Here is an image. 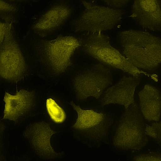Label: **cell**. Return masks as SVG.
I'll return each mask as SVG.
<instances>
[{"label": "cell", "instance_id": "obj_16", "mask_svg": "<svg viewBox=\"0 0 161 161\" xmlns=\"http://www.w3.org/2000/svg\"><path fill=\"white\" fill-rule=\"evenodd\" d=\"M145 130L147 136L161 146V121L145 125Z\"/></svg>", "mask_w": 161, "mask_h": 161}, {"label": "cell", "instance_id": "obj_2", "mask_svg": "<svg viewBox=\"0 0 161 161\" xmlns=\"http://www.w3.org/2000/svg\"><path fill=\"white\" fill-rule=\"evenodd\" d=\"M83 51L100 63L119 69L138 78L150 75L133 65L111 43L109 37L103 32L85 33L80 41Z\"/></svg>", "mask_w": 161, "mask_h": 161}, {"label": "cell", "instance_id": "obj_7", "mask_svg": "<svg viewBox=\"0 0 161 161\" xmlns=\"http://www.w3.org/2000/svg\"><path fill=\"white\" fill-rule=\"evenodd\" d=\"M0 43L1 77L7 81L17 82L24 77L26 69L22 53L10 35Z\"/></svg>", "mask_w": 161, "mask_h": 161}, {"label": "cell", "instance_id": "obj_13", "mask_svg": "<svg viewBox=\"0 0 161 161\" xmlns=\"http://www.w3.org/2000/svg\"><path fill=\"white\" fill-rule=\"evenodd\" d=\"M71 10L67 5L59 3L51 7L38 19L34 28L38 33L45 34L60 27L68 20Z\"/></svg>", "mask_w": 161, "mask_h": 161}, {"label": "cell", "instance_id": "obj_18", "mask_svg": "<svg viewBox=\"0 0 161 161\" xmlns=\"http://www.w3.org/2000/svg\"><path fill=\"white\" fill-rule=\"evenodd\" d=\"M125 1H115V0H108L105 1L104 2L106 3L108 6L112 8L118 9L123 7L126 3Z\"/></svg>", "mask_w": 161, "mask_h": 161}, {"label": "cell", "instance_id": "obj_1", "mask_svg": "<svg viewBox=\"0 0 161 161\" xmlns=\"http://www.w3.org/2000/svg\"><path fill=\"white\" fill-rule=\"evenodd\" d=\"M123 53L141 70H153L161 64V38L149 32L129 30L120 32Z\"/></svg>", "mask_w": 161, "mask_h": 161}, {"label": "cell", "instance_id": "obj_12", "mask_svg": "<svg viewBox=\"0 0 161 161\" xmlns=\"http://www.w3.org/2000/svg\"><path fill=\"white\" fill-rule=\"evenodd\" d=\"M56 132L51 128L49 124L42 121L30 125L24 134L38 153L43 156H50L55 153L51 145L50 140Z\"/></svg>", "mask_w": 161, "mask_h": 161}, {"label": "cell", "instance_id": "obj_4", "mask_svg": "<svg viewBox=\"0 0 161 161\" xmlns=\"http://www.w3.org/2000/svg\"><path fill=\"white\" fill-rule=\"evenodd\" d=\"M113 76L109 67L100 63L95 64L78 72L72 80L76 100L85 101L92 97H101L110 86Z\"/></svg>", "mask_w": 161, "mask_h": 161}, {"label": "cell", "instance_id": "obj_11", "mask_svg": "<svg viewBox=\"0 0 161 161\" xmlns=\"http://www.w3.org/2000/svg\"><path fill=\"white\" fill-rule=\"evenodd\" d=\"M131 16L143 28L152 31L161 30V7L156 0H136Z\"/></svg>", "mask_w": 161, "mask_h": 161}, {"label": "cell", "instance_id": "obj_15", "mask_svg": "<svg viewBox=\"0 0 161 161\" xmlns=\"http://www.w3.org/2000/svg\"><path fill=\"white\" fill-rule=\"evenodd\" d=\"M47 113L51 119L57 123H61L65 120L66 115L64 109L53 99H47L46 102Z\"/></svg>", "mask_w": 161, "mask_h": 161}, {"label": "cell", "instance_id": "obj_9", "mask_svg": "<svg viewBox=\"0 0 161 161\" xmlns=\"http://www.w3.org/2000/svg\"><path fill=\"white\" fill-rule=\"evenodd\" d=\"M138 78L124 75L114 85L105 91L101 98L102 105L117 104L123 105L126 109L134 104L136 88L139 85Z\"/></svg>", "mask_w": 161, "mask_h": 161}, {"label": "cell", "instance_id": "obj_5", "mask_svg": "<svg viewBox=\"0 0 161 161\" xmlns=\"http://www.w3.org/2000/svg\"><path fill=\"white\" fill-rule=\"evenodd\" d=\"M143 117L136 103L125 109L118 124L115 136L121 140L124 148L138 150L145 147L148 142Z\"/></svg>", "mask_w": 161, "mask_h": 161}, {"label": "cell", "instance_id": "obj_8", "mask_svg": "<svg viewBox=\"0 0 161 161\" xmlns=\"http://www.w3.org/2000/svg\"><path fill=\"white\" fill-rule=\"evenodd\" d=\"M70 104L77 114V118L72 126L75 131L92 136H102L107 133L112 122L108 114L83 109L72 101Z\"/></svg>", "mask_w": 161, "mask_h": 161}, {"label": "cell", "instance_id": "obj_17", "mask_svg": "<svg viewBox=\"0 0 161 161\" xmlns=\"http://www.w3.org/2000/svg\"><path fill=\"white\" fill-rule=\"evenodd\" d=\"M132 161H161V153L149 152L136 155Z\"/></svg>", "mask_w": 161, "mask_h": 161}, {"label": "cell", "instance_id": "obj_3", "mask_svg": "<svg viewBox=\"0 0 161 161\" xmlns=\"http://www.w3.org/2000/svg\"><path fill=\"white\" fill-rule=\"evenodd\" d=\"M82 3L84 9L73 24L75 32H103L113 28L122 18L123 13L119 9L87 1H82Z\"/></svg>", "mask_w": 161, "mask_h": 161}, {"label": "cell", "instance_id": "obj_10", "mask_svg": "<svg viewBox=\"0 0 161 161\" xmlns=\"http://www.w3.org/2000/svg\"><path fill=\"white\" fill-rule=\"evenodd\" d=\"M3 101L5 103L3 119L16 122L34 107L35 96L32 91L22 89L14 95L6 92Z\"/></svg>", "mask_w": 161, "mask_h": 161}, {"label": "cell", "instance_id": "obj_14", "mask_svg": "<svg viewBox=\"0 0 161 161\" xmlns=\"http://www.w3.org/2000/svg\"><path fill=\"white\" fill-rule=\"evenodd\" d=\"M139 108L145 119L149 122L159 121L161 115V92L156 87L145 85L138 92Z\"/></svg>", "mask_w": 161, "mask_h": 161}, {"label": "cell", "instance_id": "obj_6", "mask_svg": "<svg viewBox=\"0 0 161 161\" xmlns=\"http://www.w3.org/2000/svg\"><path fill=\"white\" fill-rule=\"evenodd\" d=\"M80 46V41L73 36H59L44 44L40 59L54 74L64 73L72 65V56Z\"/></svg>", "mask_w": 161, "mask_h": 161}]
</instances>
